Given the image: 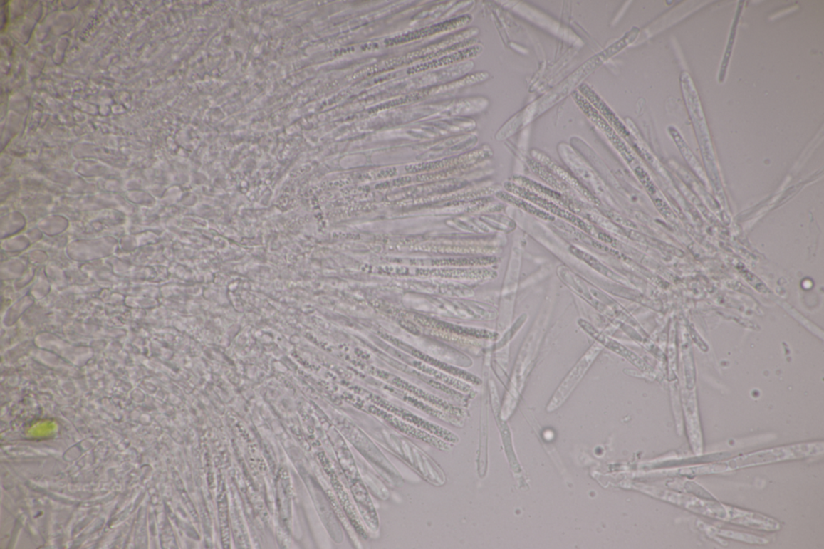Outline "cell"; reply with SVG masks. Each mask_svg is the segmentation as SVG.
Instances as JSON below:
<instances>
[{"instance_id": "1", "label": "cell", "mask_w": 824, "mask_h": 549, "mask_svg": "<svg viewBox=\"0 0 824 549\" xmlns=\"http://www.w3.org/2000/svg\"><path fill=\"white\" fill-rule=\"evenodd\" d=\"M823 453V443H803L789 446L761 450V451L737 456L724 462L726 471L736 469L776 464L778 461L806 458Z\"/></svg>"}, {"instance_id": "2", "label": "cell", "mask_w": 824, "mask_h": 549, "mask_svg": "<svg viewBox=\"0 0 824 549\" xmlns=\"http://www.w3.org/2000/svg\"><path fill=\"white\" fill-rule=\"evenodd\" d=\"M632 41H634L633 36L627 33L622 40L617 41L616 44L611 46L607 48L606 51L586 61L583 66L579 68V70L573 73L563 84L559 85L558 88L551 92V93L548 94V96L543 98V100L537 107V115H541L545 112V110L553 106L556 103H559L562 98H565L569 92L571 91L575 85H578L582 80L588 75H590L598 67L603 64L604 61L608 60L619 51H621L625 47H627Z\"/></svg>"}, {"instance_id": "3", "label": "cell", "mask_w": 824, "mask_h": 549, "mask_svg": "<svg viewBox=\"0 0 824 549\" xmlns=\"http://www.w3.org/2000/svg\"><path fill=\"white\" fill-rule=\"evenodd\" d=\"M602 349V345L595 343L590 350H588V352L582 357L578 363L576 364L575 367L572 370V372H570L565 380L562 382L558 390L555 393L553 399L550 401L547 409L548 412H553L556 409L560 408L563 403H565L569 394L572 393L575 386L578 385V382L581 380L582 377H583L587 370L590 368L591 364L594 360L596 359Z\"/></svg>"}, {"instance_id": "4", "label": "cell", "mask_w": 824, "mask_h": 549, "mask_svg": "<svg viewBox=\"0 0 824 549\" xmlns=\"http://www.w3.org/2000/svg\"><path fill=\"white\" fill-rule=\"evenodd\" d=\"M726 510L727 521L729 522L748 528L769 530V532L778 530L780 528V523L771 518L735 508L726 507Z\"/></svg>"}, {"instance_id": "5", "label": "cell", "mask_w": 824, "mask_h": 549, "mask_svg": "<svg viewBox=\"0 0 824 549\" xmlns=\"http://www.w3.org/2000/svg\"><path fill=\"white\" fill-rule=\"evenodd\" d=\"M507 188L508 189L511 190L513 193L517 194L518 195L524 197V199H528L536 203V204H537L538 206L545 208L551 213L558 215L560 217L571 221V223L575 225H578L580 228H583L585 231H591L590 228L588 227V226L585 224L583 221H581L578 218L575 217V216L573 214L563 211V209L556 206L554 203L545 200L534 193H531L528 189L519 187L516 186V184H509V187Z\"/></svg>"}, {"instance_id": "6", "label": "cell", "mask_w": 824, "mask_h": 549, "mask_svg": "<svg viewBox=\"0 0 824 549\" xmlns=\"http://www.w3.org/2000/svg\"><path fill=\"white\" fill-rule=\"evenodd\" d=\"M579 91L580 95L586 98L590 102L592 106L598 110L599 114L603 117L610 125L615 127L618 133H620L623 137H629L627 129L623 125L620 120L615 113L608 107L597 93L586 84L580 85Z\"/></svg>"}, {"instance_id": "7", "label": "cell", "mask_w": 824, "mask_h": 549, "mask_svg": "<svg viewBox=\"0 0 824 549\" xmlns=\"http://www.w3.org/2000/svg\"><path fill=\"white\" fill-rule=\"evenodd\" d=\"M579 324L582 327V329L585 330L588 334H590V335L596 339V340L604 345V347L611 350L613 352L627 357L629 361L635 364L638 367H643L644 363L640 357L625 348L624 345L602 334V333L595 329L591 324L587 323L586 320H580Z\"/></svg>"}, {"instance_id": "8", "label": "cell", "mask_w": 824, "mask_h": 549, "mask_svg": "<svg viewBox=\"0 0 824 549\" xmlns=\"http://www.w3.org/2000/svg\"><path fill=\"white\" fill-rule=\"evenodd\" d=\"M353 495L355 496L358 508L360 511L363 520L367 522L369 528L372 530L379 528V521H377L375 506L361 481L358 480L353 486Z\"/></svg>"}, {"instance_id": "9", "label": "cell", "mask_w": 824, "mask_h": 549, "mask_svg": "<svg viewBox=\"0 0 824 549\" xmlns=\"http://www.w3.org/2000/svg\"><path fill=\"white\" fill-rule=\"evenodd\" d=\"M684 399L685 412L687 425H689V432L690 436L692 438L694 437L692 441V443L694 444L693 449L695 450V452L699 453L702 448V434H700L695 394L693 392L687 394V396H685Z\"/></svg>"}, {"instance_id": "10", "label": "cell", "mask_w": 824, "mask_h": 549, "mask_svg": "<svg viewBox=\"0 0 824 549\" xmlns=\"http://www.w3.org/2000/svg\"><path fill=\"white\" fill-rule=\"evenodd\" d=\"M467 21H468V20H466V17H461V18H459V19H455V20H452V21H446L444 23L437 24V26L427 27V28H425L423 29H420L419 31H416V32H413L412 33H408V34L405 35V36H401L400 38H395L394 40H390V41H387V42L390 43V45H393V44H399V43H402V42H406V41L407 42V41H411L422 38H424V36H427L429 35L436 34L437 33L443 32V31H449V30L452 29V28H460L462 26H464V24H466L464 23H466Z\"/></svg>"}, {"instance_id": "11", "label": "cell", "mask_w": 824, "mask_h": 549, "mask_svg": "<svg viewBox=\"0 0 824 549\" xmlns=\"http://www.w3.org/2000/svg\"><path fill=\"white\" fill-rule=\"evenodd\" d=\"M481 49H482V48L480 46H476V47L471 48H466V49H464V51L463 49V51H458L455 53H452L451 55H449V56H447V57L439 58L437 60L430 61V63H423V64L418 65L417 66H414V67L411 68V69H409L407 73H419V72L429 70V69H435V68H437V67H441L443 66H447V65H449L452 63H457V61H463L464 59H467L469 58H473V57L476 56V55H479L481 52Z\"/></svg>"}, {"instance_id": "12", "label": "cell", "mask_w": 824, "mask_h": 549, "mask_svg": "<svg viewBox=\"0 0 824 549\" xmlns=\"http://www.w3.org/2000/svg\"><path fill=\"white\" fill-rule=\"evenodd\" d=\"M571 251L576 257H578L580 258V260L585 261L588 265H590L592 268L596 269L598 271H599V273L606 276L610 277V278L617 279V276L615 275V273H612L610 269L605 268L603 264L600 263L597 260V258H595L592 256L587 254L586 252L582 251L575 248H572Z\"/></svg>"}, {"instance_id": "13", "label": "cell", "mask_w": 824, "mask_h": 549, "mask_svg": "<svg viewBox=\"0 0 824 549\" xmlns=\"http://www.w3.org/2000/svg\"><path fill=\"white\" fill-rule=\"evenodd\" d=\"M715 530L716 534L724 536V538H729L734 540L744 541L749 543V544L766 545L768 543V540L765 538H759V536H756L751 534L733 532V530H728L715 529Z\"/></svg>"}, {"instance_id": "14", "label": "cell", "mask_w": 824, "mask_h": 549, "mask_svg": "<svg viewBox=\"0 0 824 549\" xmlns=\"http://www.w3.org/2000/svg\"><path fill=\"white\" fill-rule=\"evenodd\" d=\"M503 195L505 197V199L513 203V204L525 209L526 211L530 212L531 214L538 215V217L546 220L553 219L551 216L543 213V211H540V209H538L534 206H532L531 205L528 204V202L518 199L517 197H514L510 194H503Z\"/></svg>"}, {"instance_id": "15", "label": "cell", "mask_w": 824, "mask_h": 549, "mask_svg": "<svg viewBox=\"0 0 824 549\" xmlns=\"http://www.w3.org/2000/svg\"><path fill=\"white\" fill-rule=\"evenodd\" d=\"M684 360L687 386L689 389L692 390L694 387H695V372H694V367L689 349L684 350Z\"/></svg>"}, {"instance_id": "16", "label": "cell", "mask_w": 824, "mask_h": 549, "mask_svg": "<svg viewBox=\"0 0 824 549\" xmlns=\"http://www.w3.org/2000/svg\"><path fill=\"white\" fill-rule=\"evenodd\" d=\"M743 275L745 276L746 281H748L749 283H751V285H752L756 289H758V291L761 293L767 292V288L765 286L764 283H762L751 273H749V271L745 270V271H743Z\"/></svg>"}]
</instances>
